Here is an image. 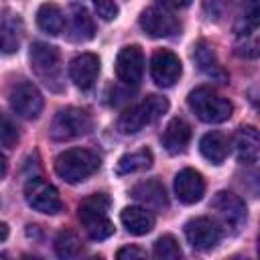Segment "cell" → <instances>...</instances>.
<instances>
[{"instance_id": "9", "label": "cell", "mask_w": 260, "mask_h": 260, "mask_svg": "<svg viewBox=\"0 0 260 260\" xmlns=\"http://www.w3.org/2000/svg\"><path fill=\"white\" fill-rule=\"evenodd\" d=\"M144 71V55L138 45H128L120 49L116 57V75L126 85H138Z\"/></svg>"}, {"instance_id": "4", "label": "cell", "mask_w": 260, "mask_h": 260, "mask_svg": "<svg viewBox=\"0 0 260 260\" xmlns=\"http://www.w3.org/2000/svg\"><path fill=\"white\" fill-rule=\"evenodd\" d=\"M30 67L35 75L53 91L63 89V65L61 55L53 45L32 43L30 47Z\"/></svg>"}, {"instance_id": "23", "label": "cell", "mask_w": 260, "mask_h": 260, "mask_svg": "<svg viewBox=\"0 0 260 260\" xmlns=\"http://www.w3.org/2000/svg\"><path fill=\"white\" fill-rule=\"evenodd\" d=\"M199 148L207 160H211L213 165H221L225 160V156L230 154V140L221 132H207L201 138Z\"/></svg>"}, {"instance_id": "14", "label": "cell", "mask_w": 260, "mask_h": 260, "mask_svg": "<svg viewBox=\"0 0 260 260\" xmlns=\"http://www.w3.org/2000/svg\"><path fill=\"white\" fill-rule=\"evenodd\" d=\"M211 207L217 211V215L232 228H240L246 221V205L244 201L230 193V191H219L211 199Z\"/></svg>"}, {"instance_id": "21", "label": "cell", "mask_w": 260, "mask_h": 260, "mask_svg": "<svg viewBox=\"0 0 260 260\" xmlns=\"http://www.w3.org/2000/svg\"><path fill=\"white\" fill-rule=\"evenodd\" d=\"M193 59L197 63V67L211 79H217V81H225L228 79V73L225 69L221 67V63L217 61L213 49L205 43V41H199L195 45V51H193Z\"/></svg>"}, {"instance_id": "29", "label": "cell", "mask_w": 260, "mask_h": 260, "mask_svg": "<svg viewBox=\"0 0 260 260\" xmlns=\"http://www.w3.org/2000/svg\"><path fill=\"white\" fill-rule=\"evenodd\" d=\"M18 142V128L12 122V118H8L4 112H0V144L4 146H14Z\"/></svg>"}, {"instance_id": "7", "label": "cell", "mask_w": 260, "mask_h": 260, "mask_svg": "<svg viewBox=\"0 0 260 260\" xmlns=\"http://www.w3.org/2000/svg\"><path fill=\"white\" fill-rule=\"evenodd\" d=\"M8 100H10V106L12 110L26 118V120H35L39 118L41 110H43V95L41 91L37 89L35 83L26 81V79H18L12 87H10V93H8Z\"/></svg>"}, {"instance_id": "19", "label": "cell", "mask_w": 260, "mask_h": 260, "mask_svg": "<svg viewBox=\"0 0 260 260\" xmlns=\"http://www.w3.org/2000/svg\"><path fill=\"white\" fill-rule=\"evenodd\" d=\"M189 140H191V126L183 118H173L162 132V146L171 154H179L187 148Z\"/></svg>"}, {"instance_id": "26", "label": "cell", "mask_w": 260, "mask_h": 260, "mask_svg": "<svg viewBox=\"0 0 260 260\" xmlns=\"http://www.w3.org/2000/svg\"><path fill=\"white\" fill-rule=\"evenodd\" d=\"M152 165V152L142 148V150H136V152H130V154H124L118 165H116V173L118 175H128V173H136V171H144Z\"/></svg>"}, {"instance_id": "16", "label": "cell", "mask_w": 260, "mask_h": 260, "mask_svg": "<svg viewBox=\"0 0 260 260\" xmlns=\"http://www.w3.org/2000/svg\"><path fill=\"white\" fill-rule=\"evenodd\" d=\"M175 193L181 203H187V205L197 203L205 193V181H203L201 173H197L193 169H183L181 173H177Z\"/></svg>"}, {"instance_id": "10", "label": "cell", "mask_w": 260, "mask_h": 260, "mask_svg": "<svg viewBox=\"0 0 260 260\" xmlns=\"http://www.w3.org/2000/svg\"><path fill=\"white\" fill-rule=\"evenodd\" d=\"M181 71H183L181 61L173 51L160 49L150 59V75L160 87L175 85V81H179V77H181Z\"/></svg>"}, {"instance_id": "27", "label": "cell", "mask_w": 260, "mask_h": 260, "mask_svg": "<svg viewBox=\"0 0 260 260\" xmlns=\"http://www.w3.org/2000/svg\"><path fill=\"white\" fill-rule=\"evenodd\" d=\"M83 246L81 240L77 238V234H73L71 230H63L59 232L57 240H55V252L59 258H77L81 254Z\"/></svg>"}, {"instance_id": "22", "label": "cell", "mask_w": 260, "mask_h": 260, "mask_svg": "<svg viewBox=\"0 0 260 260\" xmlns=\"http://www.w3.org/2000/svg\"><path fill=\"white\" fill-rule=\"evenodd\" d=\"M124 228L134 236H144L154 228V215L144 207H126L120 215Z\"/></svg>"}, {"instance_id": "8", "label": "cell", "mask_w": 260, "mask_h": 260, "mask_svg": "<svg viewBox=\"0 0 260 260\" xmlns=\"http://www.w3.org/2000/svg\"><path fill=\"white\" fill-rule=\"evenodd\" d=\"M24 197H26V203L41 213H59L63 209L59 191L51 183H47L39 177L30 179L24 185Z\"/></svg>"}, {"instance_id": "3", "label": "cell", "mask_w": 260, "mask_h": 260, "mask_svg": "<svg viewBox=\"0 0 260 260\" xmlns=\"http://www.w3.org/2000/svg\"><path fill=\"white\" fill-rule=\"evenodd\" d=\"M167 110H169L167 98H162V95H148L140 104L130 106L128 110H124L120 114L116 126H118V130L122 134H136L144 126H148L154 120H158Z\"/></svg>"}, {"instance_id": "13", "label": "cell", "mask_w": 260, "mask_h": 260, "mask_svg": "<svg viewBox=\"0 0 260 260\" xmlns=\"http://www.w3.org/2000/svg\"><path fill=\"white\" fill-rule=\"evenodd\" d=\"M22 35H24L22 18L10 8L2 10L0 12V51L4 55L16 53L20 49Z\"/></svg>"}, {"instance_id": "35", "label": "cell", "mask_w": 260, "mask_h": 260, "mask_svg": "<svg viewBox=\"0 0 260 260\" xmlns=\"http://www.w3.org/2000/svg\"><path fill=\"white\" fill-rule=\"evenodd\" d=\"M4 175H6V158L0 154V179H4Z\"/></svg>"}, {"instance_id": "15", "label": "cell", "mask_w": 260, "mask_h": 260, "mask_svg": "<svg viewBox=\"0 0 260 260\" xmlns=\"http://www.w3.org/2000/svg\"><path fill=\"white\" fill-rule=\"evenodd\" d=\"M98 73H100V59L93 53H81L69 63V77L81 89H89L95 83Z\"/></svg>"}, {"instance_id": "6", "label": "cell", "mask_w": 260, "mask_h": 260, "mask_svg": "<svg viewBox=\"0 0 260 260\" xmlns=\"http://www.w3.org/2000/svg\"><path fill=\"white\" fill-rule=\"evenodd\" d=\"M93 126V120L89 116L87 110L83 108H75V106H69V108H63L57 112V116L53 118V124H51V138L53 140H71V138H77L81 134H87Z\"/></svg>"}, {"instance_id": "18", "label": "cell", "mask_w": 260, "mask_h": 260, "mask_svg": "<svg viewBox=\"0 0 260 260\" xmlns=\"http://www.w3.org/2000/svg\"><path fill=\"white\" fill-rule=\"evenodd\" d=\"M65 26H67V30H69V39H71V41H77V43H83V41L93 39V32H95L93 18H91L89 12H87L83 6H79V4H73V6H71L69 22L65 20Z\"/></svg>"}, {"instance_id": "2", "label": "cell", "mask_w": 260, "mask_h": 260, "mask_svg": "<svg viewBox=\"0 0 260 260\" xmlns=\"http://www.w3.org/2000/svg\"><path fill=\"white\" fill-rule=\"evenodd\" d=\"M100 156L89 148H69L55 160V173L67 183H79L100 169Z\"/></svg>"}, {"instance_id": "28", "label": "cell", "mask_w": 260, "mask_h": 260, "mask_svg": "<svg viewBox=\"0 0 260 260\" xmlns=\"http://www.w3.org/2000/svg\"><path fill=\"white\" fill-rule=\"evenodd\" d=\"M154 256L156 258H162V260H177L183 256L181 248H179V242L173 238V236H160L156 242H154Z\"/></svg>"}, {"instance_id": "20", "label": "cell", "mask_w": 260, "mask_h": 260, "mask_svg": "<svg viewBox=\"0 0 260 260\" xmlns=\"http://www.w3.org/2000/svg\"><path fill=\"white\" fill-rule=\"evenodd\" d=\"M132 197L136 201H140L142 205L146 207H152V209H162L169 205V199H167V191H165V185L160 181H142L138 183L134 189H132Z\"/></svg>"}, {"instance_id": "34", "label": "cell", "mask_w": 260, "mask_h": 260, "mask_svg": "<svg viewBox=\"0 0 260 260\" xmlns=\"http://www.w3.org/2000/svg\"><path fill=\"white\" fill-rule=\"evenodd\" d=\"M6 238H8V225L0 221V242H4Z\"/></svg>"}, {"instance_id": "5", "label": "cell", "mask_w": 260, "mask_h": 260, "mask_svg": "<svg viewBox=\"0 0 260 260\" xmlns=\"http://www.w3.org/2000/svg\"><path fill=\"white\" fill-rule=\"evenodd\" d=\"M189 108L195 112V116L203 122L209 124H217L223 122L232 116V104L230 100H225L223 95H219L217 91H213L211 87H195L189 98Z\"/></svg>"}, {"instance_id": "30", "label": "cell", "mask_w": 260, "mask_h": 260, "mask_svg": "<svg viewBox=\"0 0 260 260\" xmlns=\"http://www.w3.org/2000/svg\"><path fill=\"white\" fill-rule=\"evenodd\" d=\"M232 2L234 0H203V12L211 20H221L230 12Z\"/></svg>"}, {"instance_id": "25", "label": "cell", "mask_w": 260, "mask_h": 260, "mask_svg": "<svg viewBox=\"0 0 260 260\" xmlns=\"http://www.w3.org/2000/svg\"><path fill=\"white\" fill-rule=\"evenodd\" d=\"M37 24L49 35H59L65 28V14L55 2H45L37 10Z\"/></svg>"}, {"instance_id": "17", "label": "cell", "mask_w": 260, "mask_h": 260, "mask_svg": "<svg viewBox=\"0 0 260 260\" xmlns=\"http://www.w3.org/2000/svg\"><path fill=\"white\" fill-rule=\"evenodd\" d=\"M234 146H236V156L240 162L244 165H254L258 160V152H260V138H258V130L254 126H242L236 132L234 138Z\"/></svg>"}, {"instance_id": "12", "label": "cell", "mask_w": 260, "mask_h": 260, "mask_svg": "<svg viewBox=\"0 0 260 260\" xmlns=\"http://www.w3.org/2000/svg\"><path fill=\"white\" fill-rule=\"evenodd\" d=\"M140 26L144 28L146 35L154 37V39H162V37H173L175 32H179L181 24L179 20L162 10V8H146L140 14Z\"/></svg>"}, {"instance_id": "31", "label": "cell", "mask_w": 260, "mask_h": 260, "mask_svg": "<svg viewBox=\"0 0 260 260\" xmlns=\"http://www.w3.org/2000/svg\"><path fill=\"white\" fill-rule=\"evenodd\" d=\"M93 6L98 16L104 20H114L118 16V6L114 0H93Z\"/></svg>"}, {"instance_id": "33", "label": "cell", "mask_w": 260, "mask_h": 260, "mask_svg": "<svg viewBox=\"0 0 260 260\" xmlns=\"http://www.w3.org/2000/svg\"><path fill=\"white\" fill-rule=\"evenodd\" d=\"M156 2L162 4L165 8H173V10H177V8H185V6L191 4V0H156Z\"/></svg>"}, {"instance_id": "11", "label": "cell", "mask_w": 260, "mask_h": 260, "mask_svg": "<svg viewBox=\"0 0 260 260\" xmlns=\"http://www.w3.org/2000/svg\"><path fill=\"white\" fill-rule=\"evenodd\" d=\"M185 238H187V242L193 248H197V250H209V248H213L219 242L221 230L209 217H195V219H191V221L185 223Z\"/></svg>"}, {"instance_id": "1", "label": "cell", "mask_w": 260, "mask_h": 260, "mask_svg": "<svg viewBox=\"0 0 260 260\" xmlns=\"http://www.w3.org/2000/svg\"><path fill=\"white\" fill-rule=\"evenodd\" d=\"M110 197L106 193H93L79 203V221L87 236L93 240H106L114 234V223L108 219Z\"/></svg>"}, {"instance_id": "24", "label": "cell", "mask_w": 260, "mask_h": 260, "mask_svg": "<svg viewBox=\"0 0 260 260\" xmlns=\"http://www.w3.org/2000/svg\"><path fill=\"white\" fill-rule=\"evenodd\" d=\"M258 22H260V6H258V0H246L244 6H242V10H240V16L236 18L234 30H236V35L240 39L256 37Z\"/></svg>"}, {"instance_id": "32", "label": "cell", "mask_w": 260, "mask_h": 260, "mask_svg": "<svg viewBox=\"0 0 260 260\" xmlns=\"http://www.w3.org/2000/svg\"><path fill=\"white\" fill-rule=\"evenodd\" d=\"M118 258H146V250L142 248H136V246H126V248H120Z\"/></svg>"}]
</instances>
